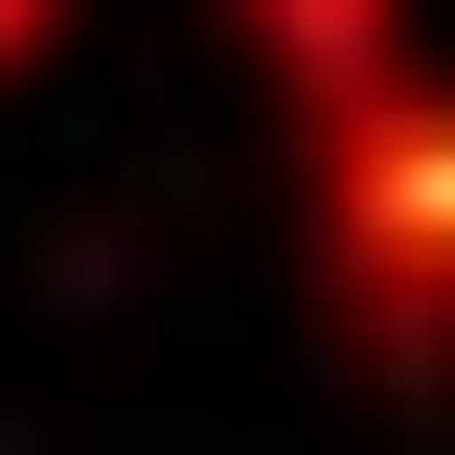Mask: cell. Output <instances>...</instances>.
<instances>
[{"mask_svg":"<svg viewBox=\"0 0 455 455\" xmlns=\"http://www.w3.org/2000/svg\"><path fill=\"white\" fill-rule=\"evenodd\" d=\"M274 23H296V46H319V68H341V46H364V0H274Z\"/></svg>","mask_w":455,"mask_h":455,"instance_id":"cell-1","label":"cell"},{"mask_svg":"<svg viewBox=\"0 0 455 455\" xmlns=\"http://www.w3.org/2000/svg\"><path fill=\"white\" fill-rule=\"evenodd\" d=\"M0 23H46V0H0Z\"/></svg>","mask_w":455,"mask_h":455,"instance_id":"cell-2","label":"cell"}]
</instances>
